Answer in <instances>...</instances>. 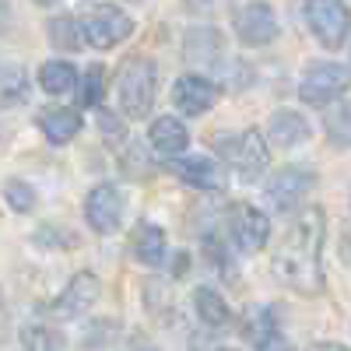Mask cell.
<instances>
[{
  "mask_svg": "<svg viewBox=\"0 0 351 351\" xmlns=\"http://www.w3.org/2000/svg\"><path fill=\"white\" fill-rule=\"evenodd\" d=\"M99 127L106 130V141H112V144H120V141H123V130H120V120H116V116L102 112V116H99Z\"/></svg>",
  "mask_w": 351,
  "mask_h": 351,
  "instance_id": "cell-26",
  "label": "cell"
},
{
  "mask_svg": "<svg viewBox=\"0 0 351 351\" xmlns=\"http://www.w3.org/2000/svg\"><path fill=\"white\" fill-rule=\"evenodd\" d=\"M309 351H351L348 344H334V341H319V344H313Z\"/></svg>",
  "mask_w": 351,
  "mask_h": 351,
  "instance_id": "cell-28",
  "label": "cell"
},
{
  "mask_svg": "<svg viewBox=\"0 0 351 351\" xmlns=\"http://www.w3.org/2000/svg\"><path fill=\"white\" fill-rule=\"evenodd\" d=\"M218 99V84L208 81L204 74H183L180 81L172 84V106L180 109L183 116H204Z\"/></svg>",
  "mask_w": 351,
  "mask_h": 351,
  "instance_id": "cell-12",
  "label": "cell"
},
{
  "mask_svg": "<svg viewBox=\"0 0 351 351\" xmlns=\"http://www.w3.org/2000/svg\"><path fill=\"white\" fill-rule=\"evenodd\" d=\"M186 4H190L193 11H215V8L225 4V0H186Z\"/></svg>",
  "mask_w": 351,
  "mask_h": 351,
  "instance_id": "cell-27",
  "label": "cell"
},
{
  "mask_svg": "<svg viewBox=\"0 0 351 351\" xmlns=\"http://www.w3.org/2000/svg\"><path fill=\"white\" fill-rule=\"evenodd\" d=\"M4 197H8L11 208H14V211H21V215L36 208V190H32V183H25V180H8Z\"/></svg>",
  "mask_w": 351,
  "mask_h": 351,
  "instance_id": "cell-25",
  "label": "cell"
},
{
  "mask_svg": "<svg viewBox=\"0 0 351 351\" xmlns=\"http://www.w3.org/2000/svg\"><path fill=\"white\" fill-rule=\"evenodd\" d=\"M267 141L274 148H299L309 141V123L295 109H278L267 116Z\"/></svg>",
  "mask_w": 351,
  "mask_h": 351,
  "instance_id": "cell-15",
  "label": "cell"
},
{
  "mask_svg": "<svg viewBox=\"0 0 351 351\" xmlns=\"http://www.w3.org/2000/svg\"><path fill=\"white\" fill-rule=\"evenodd\" d=\"M158 95V67L148 56H127L116 71V106L127 120H144Z\"/></svg>",
  "mask_w": 351,
  "mask_h": 351,
  "instance_id": "cell-2",
  "label": "cell"
},
{
  "mask_svg": "<svg viewBox=\"0 0 351 351\" xmlns=\"http://www.w3.org/2000/svg\"><path fill=\"white\" fill-rule=\"evenodd\" d=\"M0 88H4V106L25 102V99H28V71H25L21 64H4Z\"/></svg>",
  "mask_w": 351,
  "mask_h": 351,
  "instance_id": "cell-22",
  "label": "cell"
},
{
  "mask_svg": "<svg viewBox=\"0 0 351 351\" xmlns=\"http://www.w3.org/2000/svg\"><path fill=\"white\" fill-rule=\"evenodd\" d=\"M221 351H232V348H221Z\"/></svg>",
  "mask_w": 351,
  "mask_h": 351,
  "instance_id": "cell-31",
  "label": "cell"
},
{
  "mask_svg": "<svg viewBox=\"0 0 351 351\" xmlns=\"http://www.w3.org/2000/svg\"><path fill=\"white\" fill-rule=\"evenodd\" d=\"M102 92H106V71L99 64H92L77 81V106L81 109H95L102 102Z\"/></svg>",
  "mask_w": 351,
  "mask_h": 351,
  "instance_id": "cell-21",
  "label": "cell"
},
{
  "mask_svg": "<svg viewBox=\"0 0 351 351\" xmlns=\"http://www.w3.org/2000/svg\"><path fill=\"white\" fill-rule=\"evenodd\" d=\"M193 309H197V316H200L208 327H225L228 319H232L228 302L221 299V291H218V288H208V285H200V288L193 291Z\"/></svg>",
  "mask_w": 351,
  "mask_h": 351,
  "instance_id": "cell-20",
  "label": "cell"
},
{
  "mask_svg": "<svg viewBox=\"0 0 351 351\" xmlns=\"http://www.w3.org/2000/svg\"><path fill=\"white\" fill-rule=\"evenodd\" d=\"M134 351H158V348H155V344H148V341H141V344H137Z\"/></svg>",
  "mask_w": 351,
  "mask_h": 351,
  "instance_id": "cell-29",
  "label": "cell"
},
{
  "mask_svg": "<svg viewBox=\"0 0 351 351\" xmlns=\"http://www.w3.org/2000/svg\"><path fill=\"white\" fill-rule=\"evenodd\" d=\"M123 215H127V197L116 183H99L88 190L84 197V221L92 232L99 236H112L116 228L123 225Z\"/></svg>",
  "mask_w": 351,
  "mask_h": 351,
  "instance_id": "cell-7",
  "label": "cell"
},
{
  "mask_svg": "<svg viewBox=\"0 0 351 351\" xmlns=\"http://www.w3.org/2000/svg\"><path fill=\"white\" fill-rule=\"evenodd\" d=\"M327 130H330V144H337V148L351 144V106L348 102H337L334 109H327Z\"/></svg>",
  "mask_w": 351,
  "mask_h": 351,
  "instance_id": "cell-23",
  "label": "cell"
},
{
  "mask_svg": "<svg viewBox=\"0 0 351 351\" xmlns=\"http://www.w3.org/2000/svg\"><path fill=\"white\" fill-rule=\"evenodd\" d=\"M324 236H327L324 208L299 211L274 250L271 260L274 278L299 295H319L324 291Z\"/></svg>",
  "mask_w": 351,
  "mask_h": 351,
  "instance_id": "cell-1",
  "label": "cell"
},
{
  "mask_svg": "<svg viewBox=\"0 0 351 351\" xmlns=\"http://www.w3.org/2000/svg\"><path fill=\"white\" fill-rule=\"evenodd\" d=\"M36 4H43V8H49V4H56V0H36Z\"/></svg>",
  "mask_w": 351,
  "mask_h": 351,
  "instance_id": "cell-30",
  "label": "cell"
},
{
  "mask_svg": "<svg viewBox=\"0 0 351 351\" xmlns=\"http://www.w3.org/2000/svg\"><path fill=\"white\" fill-rule=\"evenodd\" d=\"M228 232L243 253H256L271 239V218L253 204H232L228 208Z\"/></svg>",
  "mask_w": 351,
  "mask_h": 351,
  "instance_id": "cell-8",
  "label": "cell"
},
{
  "mask_svg": "<svg viewBox=\"0 0 351 351\" xmlns=\"http://www.w3.org/2000/svg\"><path fill=\"white\" fill-rule=\"evenodd\" d=\"M306 25L319 46L337 49L351 36V11L341 0H306Z\"/></svg>",
  "mask_w": 351,
  "mask_h": 351,
  "instance_id": "cell-6",
  "label": "cell"
},
{
  "mask_svg": "<svg viewBox=\"0 0 351 351\" xmlns=\"http://www.w3.org/2000/svg\"><path fill=\"white\" fill-rule=\"evenodd\" d=\"M99 295H102L99 278H95L92 271H81V274H74V278L67 281V288L60 291V295L53 299V316H56V319H74V316H81V313L92 309V306L99 302Z\"/></svg>",
  "mask_w": 351,
  "mask_h": 351,
  "instance_id": "cell-11",
  "label": "cell"
},
{
  "mask_svg": "<svg viewBox=\"0 0 351 351\" xmlns=\"http://www.w3.org/2000/svg\"><path fill=\"white\" fill-rule=\"evenodd\" d=\"M351 88V67L337 60H313L302 71L299 81V99L306 106H330Z\"/></svg>",
  "mask_w": 351,
  "mask_h": 351,
  "instance_id": "cell-3",
  "label": "cell"
},
{
  "mask_svg": "<svg viewBox=\"0 0 351 351\" xmlns=\"http://www.w3.org/2000/svg\"><path fill=\"white\" fill-rule=\"evenodd\" d=\"M77 81H81V74L67 60H46L39 67V88L46 95H67L71 88H77Z\"/></svg>",
  "mask_w": 351,
  "mask_h": 351,
  "instance_id": "cell-19",
  "label": "cell"
},
{
  "mask_svg": "<svg viewBox=\"0 0 351 351\" xmlns=\"http://www.w3.org/2000/svg\"><path fill=\"white\" fill-rule=\"evenodd\" d=\"M36 123H39L43 137L60 148V144H71V141L77 137V130H81V112H77V109H67V106H46V109L36 116Z\"/></svg>",
  "mask_w": 351,
  "mask_h": 351,
  "instance_id": "cell-16",
  "label": "cell"
},
{
  "mask_svg": "<svg viewBox=\"0 0 351 351\" xmlns=\"http://www.w3.org/2000/svg\"><path fill=\"white\" fill-rule=\"evenodd\" d=\"M130 253L144 263V267H158L169 256V239H165V228H158L155 221H137L130 232Z\"/></svg>",
  "mask_w": 351,
  "mask_h": 351,
  "instance_id": "cell-13",
  "label": "cell"
},
{
  "mask_svg": "<svg viewBox=\"0 0 351 351\" xmlns=\"http://www.w3.org/2000/svg\"><path fill=\"white\" fill-rule=\"evenodd\" d=\"M267 137L260 130H243L236 137L221 141V158L232 165V172L239 176L243 183H256L263 172H267V162H271V152H267Z\"/></svg>",
  "mask_w": 351,
  "mask_h": 351,
  "instance_id": "cell-4",
  "label": "cell"
},
{
  "mask_svg": "<svg viewBox=\"0 0 351 351\" xmlns=\"http://www.w3.org/2000/svg\"><path fill=\"white\" fill-rule=\"evenodd\" d=\"M316 176L306 172V169H281L274 180L267 183V204L274 211H299L306 204V193L313 190Z\"/></svg>",
  "mask_w": 351,
  "mask_h": 351,
  "instance_id": "cell-10",
  "label": "cell"
},
{
  "mask_svg": "<svg viewBox=\"0 0 351 351\" xmlns=\"http://www.w3.org/2000/svg\"><path fill=\"white\" fill-rule=\"evenodd\" d=\"M148 141L162 158H180L190 144V134H186V123L180 116H155L148 127Z\"/></svg>",
  "mask_w": 351,
  "mask_h": 351,
  "instance_id": "cell-14",
  "label": "cell"
},
{
  "mask_svg": "<svg viewBox=\"0 0 351 351\" xmlns=\"http://www.w3.org/2000/svg\"><path fill=\"white\" fill-rule=\"evenodd\" d=\"M253 344H256V351H291V341L274 324H267V319L253 327Z\"/></svg>",
  "mask_w": 351,
  "mask_h": 351,
  "instance_id": "cell-24",
  "label": "cell"
},
{
  "mask_svg": "<svg viewBox=\"0 0 351 351\" xmlns=\"http://www.w3.org/2000/svg\"><path fill=\"white\" fill-rule=\"evenodd\" d=\"M236 36L243 46H271L278 39V14L263 0H250L236 11Z\"/></svg>",
  "mask_w": 351,
  "mask_h": 351,
  "instance_id": "cell-9",
  "label": "cell"
},
{
  "mask_svg": "<svg viewBox=\"0 0 351 351\" xmlns=\"http://www.w3.org/2000/svg\"><path fill=\"white\" fill-rule=\"evenodd\" d=\"M169 165H172V172L180 176L186 186H193V190H215V186L221 183V169H218V162L204 158V155H193V158H172Z\"/></svg>",
  "mask_w": 351,
  "mask_h": 351,
  "instance_id": "cell-18",
  "label": "cell"
},
{
  "mask_svg": "<svg viewBox=\"0 0 351 351\" xmlns=\"http://www.w3.org/2000/svg\"><path fill=\"white\" fill-rule=\"evenodd\" d=\"M130 32H134L130 14L123 8H116V4H95L81 18V36L92 49H112V46H120Z\"/></svg>",
  "mask_w": 351,
  "mask_h": 351,
  "instance_id": "cell-5",
  "label": "cell"
},
{
  "mask_svg": "<svg viewBox=\"0 0 351 351\" xmlns=\"http://www.w3.org/2000/svg\"><path fill=\"white\" fill-rule=\"evenodd\" d=\"M183 46H186V60L193 64V67H215V64H221V56H225V39L215 32V28H208V25H200V28H190L186 32V39H183Z\"/></svg>",
  "mask_w": 351,
  "mask_h": 351,
  "instance_id": "cell-17",
  "label": "cell"
}]
</instances>
